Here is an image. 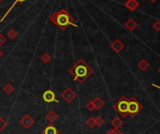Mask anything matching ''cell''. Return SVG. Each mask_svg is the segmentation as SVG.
Segmentation results:
<instances>
[{"mask_svg":"<svg viewBox=\"0 0 160 134\" xmlns=\"http://www.w3.org/2000/svg\"><path fill=\"white\" fill-rule=\"evenodd\" d=\"M69 72L76 82H77L78 83H83L90 76L93 74V69L83 59H79L69 69Z\"/></svg>","mask_w":160,"mask_h":134,"instance_id":"obj_1","label":"cell"},{"mask_svg":"<svg viewBox=\"0 0 160 134\" xmlns=\"http://www.w3.org/2000/svg\"><path fill=\"white\" fill-rule=\"evenodd\" d=\"M50 21L62 31H64L70 26L78 27V26L76 23V22H75V20H73V18L72 17V15L65 9H61L60 10L53 13L50 16Z\"/></svg>","mask_w":160,"mask_h":134,"instance_id":"obj_2","label":"cell"},{"mask_svg":"<svg viewBox=\"0 0 160 134\" xmlns=\"http://www.w3.org/2000/svg\"><path fill=\"white\" fill-rule=\"evenodd\" d=\"M114 108L116 109V111L119 114H121L122 116H125L127 114V110H128V100L125 97H121L114 104Z\"/></svg>","mask_w":160,"mask_h":134,"instance_id":"obj_3","label":"cell"},{"mask_svg":"<svg viewBox=\"0 0 160 134\" xmlns=\"http://www.w3.org/2000/svg\"><path fill=\"white\" fill-rule=\"evenodd\" d=\"M141 109V106L140 104L134 99V97H132L131 100H128V110H127V114L131 115L132 116L136 115L140 110Z\"/></svg>","mask_w":160,"mask_h":134,"instance_id":"obj_4","label":"cell"},{"mask_svg":"<svg viewBox=\"0 0 160 134\" xmlns=\"http://www.w3.org/2000/svg\"><path fill=\"white\" fill-rule=\"evenodd\" d=\"M61 97H62L67 103H71L76 97V93L71 87H68L61 93Z\"/></svg>","mask_w":160,"mask_h":134,"instance_id":"obj_5","label":"cell"},{"mask_svg":"<svg viewBox=\"0 0 160 134\" xmlns=\"http://www.w3.org/2000/svg\"><path fill=\"white\" fill-rule=\"evenodd\" d=\"M34 123H35V120L29 115H24L20 120V125L26 129H30L34 125Z\"/></svg>","mask_w":160,"mask_h":134,"instance_id":"obj_6","label":"cell"},{"mask_svg":"<svg viewBox=\"0 0 160 134\" xmlns=\"http://www.w3.org/2000/svg\"><path fill=\"white\" fill-rule=\"evenodd\" d=\"M43 101L46 102V103H52V102L58 103V102H59V101L57 100L56 94H55L54 91H52V90H46V91L43 94Z\"/></svg>","mask_w":160,"mask_h":134,"instance_id":"obj_7","label":"cell"},{"mask_svg":"<svg viewBox=\"0 0 160 134\" xmlns=\"http://www.w3.org/2000/svg\"><path fill=\"white\" fill-rule=\"evenodd\" d=\"M110 47H111V49H112V50H113L115 53H120V52L122 50V49L125 48V44L122 43L119 39H116V40L111 43Z\"/></svg>","mask_w":160,"mask_h":134,"instance_id":"obj_8","label":"cell"},{"mask_svg":"<svg viewBox=\"0 0 160 134\" xmlns=\"http://www.w3.org/2000/svg\"><path fill=\"white\" fill-rule=\"evenodd\" d=\"M125 6L130 10V11H135L139 7H140V3L137 1V0H127L125 2Z\"/></svg>","mask_w":160,"mask_h":134,"instance_id":"obj_9","label":"cell"},{"mask_svg":"<svg viewBox=\"0 0 160 134\" xmlns=\"http://www.w3.org/2000/svg\"><path fill=\"white\" fill-rule=\"evenodd\" d=\"M125 27L129 30V31H134L135 29H136L138 27V23L135 21L134 19H128L125 23Z\"/></svg>","mask_w":160,"mask_h":134,"instance_id":"obj_10","label":"cell"},{"mask_svg":"<svg viewBox=\"0 0 160 134\" xmlns=\"http://www.w3.org/2000/svg\"><path fill=\"white\" fill-rule=\"evenodd\" d=\"M43 134H58V129L54 125L49 124L43 129Z\"/></svg>","mask_w":160,"mask_h":134,"instance_id":"obj_11","label":"cell"},{"mask_svg":"<svg viewBox=\"0 0 160 134\" xmlns=\"http://www.w3.org/2000/svg\"><path fill=\"white\" fill-rule=\"evenodd\" d=\"M45 118H46L49 122H50V124H52V123H54V122H56V121L58 120V114H57L55 111H50V112L47 113Z\"/></svg>","mask_w":160,"mask_h":134,"instance_id":"obj_12","label":"cell"},{"mask_svg":"<svg viewBox=\"0 0 160 134\" xmlns=\"http://www.w3.org/2000/svg\"><path fill=\"white\" fill-rule=\"evenodd\" d=\"M92 101H93V104H94L95 110H100V109H102V108H103V106L105 105L104 100L101 99V97H95V99H94Z\"/></svg>","mask_w":160,"mask_h":134,"instance_id":"obj_13","label":"cell"},{"mask_svg":"<svg viewBox=\"0 0 160 134\" xmlns=\"http://www.w3.org/2000/svg\"><path fill=\"white\" fill-rule=\"evenodd\" d=\"M3 91L6 95H10L12 92L14 91V87H13V85H12L11 83H6L4 86H3Z\"/></svg>","mask_w":160,"mask_h":134,"instance_id":"obj_14","label":"cell"},{"mask_svg":"<svg viewBox=\"0 0 160 134\" xmlns=\"http://www.w3.org/2000/svg\"><path fill=\"white\" fill-rule=\"evenodd\" d=\"M40 59L42 60V62H43V63L47 64V63H49V62H50V61H51L52 57H51V55H49L48 53H44V54H43V55H41Z\"/></svg>","mask_w":160,"mask_h":134,"instance_id":"obj_15","label":"cell"},{"mask_svg":"<svg viewBox=\"0 0 160 134\" xmlns=\"http://www.w3.org/2000/svg\"><path fill=\"white\" fill-rule=\"evenodd\" d=\"M138 67H139V69H140V70L144 71V70H146L147 69L149 68V64L146 62V60H141L140 62L139 63Z\"/></svg>","mask_w":160,"mask_h":134,"instance_id":"obj_16","label":"cell"},{"mask_svg":"<svg viewBox=\"0 0 160 134\" xmlns=\"http://www.w3.org/2000/svg\"><path fill=\"white\" fill-rule=\"evenodd\" d=\"M86 125H87L90 129H93L96 126L95 125V119L93 117L88 118V120H86Z\"/></svg>","mask_w":160,"mask_h":134,"instance_id":"obj_17","label":"cell"},{"mask_svg":"<svg viewBox=\"0 0 160 134\" xmlns=\"http://www.w3.org/2000/svg\"><path fill=\"white\" fill-rule=\"evenodd\" d=\"M8 37L10 39V40H14V39H16L17 37H18V33H17V31L16 30H14V29H10L9 32H8Z\"/></svg>","mask_w":160,"mask_h":134,"instance_id":"obj_18","label":"cell"},{"mask_svg":"<svg viewBox=\"0 0 160 134\" xmlns=\"http://www.w3.org/2000/svg\"><path fill=\"white\" fill-rule=\"evenodd\" d=\"M111 124L117 129V128H119V127H121V126L122 125V121H121L119 117H115V118L111 121Z\"/></svg>","mask_w":160,"mask_h":134,"instance_id":"obj_19","label":"cell"},{"mask_svg":"<svg viewBox=\"0 0 160 134\" xmlns=\"http://www.w3.org/2000/svg\"><path fill=\"white\" fill-rule=\"evenodd\" d=\"M95 119V125L96 126H98V127H101L104 123H105V120H104V118L103 117H101V116H97L96 118H94Z\"/></svg>","mask_w":160,"mask_h":134,"instance_id":"obj_20","label":"cell"},{"mask_svg":"<svg viewBox=\"0 0 160 134\" xmlns=\"http://www.w3.org/2000/svg\"><path fill=\"white\" fill-rule=\"evenodd\" d=\"M7 127V122L4 120L1 116H0V133H1Z\"/></svg>","mask_w":160,"mask_h":134,"instance_id":"obj_21","label":"cell"},{"mask_svg":"<svg viewBox=\"0 0 160 134\" xmlns=\"http://www.w3.org/2000/svg\"><path fill=\"white\" fill-rule=\"evenodd\" d=\"M86 107H87V109L89 110V111H91V112H92V111H94V110H95V107H94V104H93L92 100L89 101L87 103V105H86Z\"/></svg>","mask_w":160,"mask_h":134,"instance_id":"obj_22","label":"cell"},{"mask_svg":"<svg viewBox=\"0 0 160 134\" xmlns=\"http://www.w3.org/2000/svg\"><path fill=\"white\" fill-rule=\"evenodd\" d=\"M153 27H154V29L156 30L157 32H160V21H155V23H154Z\"/></svg>","mask_w":160,"mask_h":134,"instance_id":"obj_23","label":"cell"},{"mask_svg":"<svg viewBox=\"0 0 160 134\" xmlns=\"http://www.w3.org/2000/svg\"><path fill=\"white\" fill-rule=\"evenodd\" d=\"M6 41H7V39L5 38V36L0 33V46L4 45L6 43Z\"/></svg>","mask_w":160,"mask_h":134,"instance_id":"obj_24","label":"cell"},{"mask_svg":"<svg viewBox=\"0 0 160 134\" xmlns=\"http://www.w3.org/2000/svg\"><path fill=\"white\" fill-rule=\"evenodd\" d=\"M15 1H17L18 3H24V2H26L27 0H15Z\"/></svg>","mask_w":160,"mask_h":134,"instance_id":"obj_25","label":"cell"},{"mask_svg":"<svg viewBox=\"0 0 160 134\" xmlns=\"http://www.w3.org/2000/svg\"><path fill=\"white\" fill-rule=\"evenodd\" d=\"M3 53H4V52H3V51L1 50V49H0V57H1V56L3 55Z\"/></svg>","mask_w":160,"mask_h":134,"instance_id":"obj_26","label":"cell"},{"mask_svg":"<svg viewBox=\"0 0 160 134\" xmlns=\"http://www.w3.org/2000/svg\"><path fill=\"white\" fill-rule=\"evenodd\" d=\"M150 1H151V2H155L156 0H150Z\"/></svg>","mask_w":160,"mask_h":134,"instance_id":"obj_27","label":"cell"},{"mask_svg":"<svg viewBox=\"0 0 160 134\" xmlns=\"http://www.w3.org/2000/svg\"><path fill=\"white\" fill-rule=\"evenodd\" d=\"M106 134H111V133H110V131H108V132H107Z\"/></svg>","mask_w":160,"mask_h":134,"instance_id":"obj_28","label":"cell"},{"mask_svg":"<svg viewBox=\"0 0 160 134\" xmlns=\"http://www.w3.org/2000/svg\"><path fill=\"white\" fill-rule=\"evenodd\" d=\"M2 1H3V0H0V3H1V2H2Z\"/></svg>","mask_w":160,"mask_h":134,"instance_id":"obj_29","label":"cell"},{"mask_svg":"<svg viewBox=\"0 0 160 134\" xmlns=\"http://www.w3.org/2000/svg\"><path fill=\"white\" fill-rule=\"evenodd\" d=\"M159 72H160V69H159Z\"/></svg>","mask_w":160,"mask_h":134,"instance_id":"obj_30","label":"cell"}]
</instances>
